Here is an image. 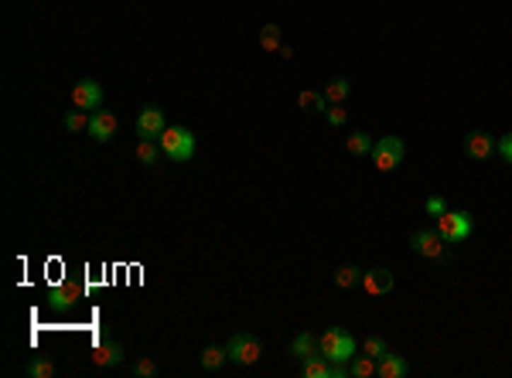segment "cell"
I'll use <instances>...</instances> for the list:
<instances>
[{"label": "cell", "mask_w": 512, "mask_h": 378, "mask_svg": "<svg viewBox=\"0 0 512 378\" xmlns=\"http://www.w3.org/2000/svg\"><path fill=\"white\" fill-rule=\"evenodd\" d=\"M158 143H161V153L168 160H175V164H188L195 157V136L185 126H168V130L161 133Z\"/></svg>", "instance_id": "obj_1"}, {"label": "cell", "mask_w": 512, "mask_h": 378, "mask_svg": "<svg viewBox=\"0 0 512 378\" xmlns=\"http://www.w3.org/2000/svg\"><path fill=\"white\" fill-rule=\"evenodd\" d=\"M318 341H321V355L328 361H335V365H349L355 358V348H359L345 327H328Z\"/></svg>", "instance_id": "obj_2"}, {"label": "cell", "mask_w": 512, "mask_h": 378, "mask_svg": "<svg viewBox=\"0 0 512 378\" xmlns=\"http://www.w3.org/2000/svg\"><path fill=\"white\" fill-rule=\"evenodd\" d=\"M437 222V235L448 242V246H458V242H465L468 235H472L475 228V218L468 211H444L441 218H434Z\"/></svg>", "instance_id": "obj_3"}, {"label": "cell", "mask_w": 512, "mask_h": 378, "mask_svg": "<svg viewBox=\"0 0 512 378\" xmlns=\"http://www.w3.org/2000/svg\"><path fill=\"white\" fill-rule=\"evenodd\" d=\"M403 157H407V147H403V140L400 136H379L373 147V160H376V170L379 174H390L403 164Z\"/></svg>", "instance_id": "obj_4"}, {"label": "cell", "mask_w": 512, "mask_h": 378, "mask_svg": "<svg viewBox=\"0 0 512 378\" xmlns=\"http://www.w3.org/2000/svg\"><path fill=\"white\" fill-rule=\"evenodd\" d=\"M410 249H414L417 256H424V259H434V263H444L448 259V242L437 235V228H420L414 232V239H410Z\"/></svg>", "instance_id": "obj_5"}, {"label": "cell", "mask_w": 512, "mask_h": 378, "mask_svg": "<svg viewBox=\"0 0 512 378\" xmlns=\"http://www.w3.org/2000/svg\"><path fill=\"white\" fill-rule=\"evenodd\" d=\"M226 351H229V361H236V365H243V368H250V365L260 361L263 344H260V338H253V334H236V338L229 341Z\"/></svg>", "instance_id": "obj_6"}, {"label": "cell", "mask_w": 512, "mask_h": 378, "mask_svg": "<svg viewBox=\"0 0 512 378\" xmlns=\"http://www.w3.org/2000/svg\"><path fill=\"white\" fill-rule=\"evenodd\" d=\"M168 130V123H164V110H158L154 102L151 106H144L137 116V133L144 140H161V133Z\"/></svg>", "instance_id": "obj_7"}, {"label": "cell", "mask_w": 512, "mask_h": 378, "mask_svg": "<svg viewBox=\"0 0 512 378\" xmlns=\"http://www.w3.org/2000/svg\"><path fill=\"white\" fill-rule=\"evenodd\" d=\"M82 300V286L76 280H65L62 286H52L48 290V307L52 310H69V307H76Z\"/></svg>", "instance_id": "obj_8"}, {"label": "cell", "mask_w": 512, "mask_h": 378, "mask_svg": "<svg viewBox=\"0 0 512 378\" xmlns=\"http://www.w3.org/2000/svg\"><path fill=\"white\" fill-rule=\"evenodd\" d=\"M72 102H76V110H99V106H103V89H99V82H93V78L76 82Z\"/></svg>", "instance_id": "obj_9"}, {"label": "cell", "mask_w": 512, "mask_h": 378, "mask_svg": "<svg viewBox=\"0 0 512 378\" xmlns=\"http://www.w3.org/2000/svg\"><path fill=\"white\" fill-rule=\"evenodd\" d=\"M89 136L96 143H110L117 136V116L106 113V110H96V113L89 116Z\"/></svg>", "instance_id": "obj_10"}, {"label": "cell", "mask_w": 512, "mask_h": 378, "mask_svg": "<svg viewBox=\"0 0 512 378\" xmlns=\"http://www.w3.org/2000/svg\"><path fill=\"white\" fill-rule=\"evenodd\" d=\"M465 153H468L472 160H489L495 153V140L485 130H472L465 136Z\"/></svg>", "instance_id": "obj_11"}, {"label": "cell", "mask_w": 512, "mask_h": 378, "mask_svg": "<svg viewBox=\"0 0 512 378\" xmlns=\"http://www.w3.org/2000/svg\"><path fill=\"white\" fill-rule=\"evenodd\" d=\"M393 286H396V280L390 269H369V273H362V290H366L369 297H383V293H390Z\"/></svg>", "instance_id": "obj_12"}, {"label": "cell", "mask_w": 512, "mask_h": 378, "mask_svg": "<svg viewBox=\"0 0 512 378\" xmlns=\"http://www.w3.org/2000/svg\"><path fill=\"white\" fill-rule=\"evenodd\" d=\"M93 361H96L99 368H113L123 361V344L117 341H99L96 348H93Z\"/></svg>", "instance_id": "obj_13"}, {"label": "cell", "mask_w": 512, "mask_h": 378, "mask_svg": "<svg viewBox=\"0 0 512 378\" xmlns=\"http://www.w3.org/2000/svg\"><path fill=\"white\" fill-rule=\"evenodd\" d=\"M315 355H321V341L315 334H297L291 341V358L294 361H308V358H315Z\"/></svg>", "instance_id": "obj_14"}, {"label": "cell", "mask_w": 512, "mask_h": 378, "mask_svg": "<svg viewBox=\"0 0 512 378\" xmlns=\"http://www.w3.org/2000/svg\"><path fill=\"white\" fill-rule=\"evenodd\" d=\"M407 372H410V365L400 358V355H390V351L376 361V375L379 378H403Z\"/></svg>", "instance_id": "obj_15"}, {"label": "cell", "mask_w": 512, "mask_h": 378, "mask_svg": "<svg viewBox=\"0 0 512 378\" xmlns=\"http://www.w3.org/2000/svg\"><path fill=\"white\" fill-rule=\"evenodd\" d=\"M297 106L304 110V113H328V99H325V93H315V89H304V93L297 95Z\"/></svg>", "instance_id": "obj_16"}, {"label": "cell", "mask_w": 512, "mask_h": 378, "mask_svg": "<svg viewBox=\"0 0 512 378\" xmlns=\"http://www.w3.org/2000/svg\"><path fill=\"white\" fill-rule=\"evenodd\" d=\"M345 150L355 153V157H366V153H373V136L366 130H355L345 136Z\"/></svg>", "instance_id": "obj_17"}, {"label": "cell", "mask_w": 512, "mask_h": 378, "mask_svg": "<svg viewBox=\"0 0 512 378\" xmlns=\"http://www.w3.org/2000/svg\"><path fill=\"white\" fill-rule=\"evenodd\" d=\"M349 93H352V82L345 76H335L328 85H325V99H328V102H345Z\"/></svg>", "instance_id": "obj_18"}, {"label": "cell", "mask_w": 512, "mask_h": 378, "mask_svg": "<svg viewBox=\"0 0 512 378\" xmlns=\"http://www.w3.org/2000/svg\"><path fill=\"white\" fill-rule=\"evenodd\" d=\"M226 361H229V351H226V348H205V351H202V368H205V372H219Z\"/></svg>", "instance_id": "obj_19"}, {"label": "cell", "mask_w": 512, "mask_h": 378, "mask_svg": "<svg viewBox=\"0 0 512 378\" xmlns=\"http://www.w3.org/2000/svg\"><path fill=\"white\" fill-rule=\"evenodd\" d=\"M349 375H355V378L376 375V358H369V355H355V358L349 361Z\"/></svg>", "instance_id": "obj_20"}, {"label": "cell", "mask_w": 512, "mask_h": 378, "mask_svg": "<svg viewBox=\"0 0 512 378\" xmlns=\"http://www.w3.org/2000/svg\"><path fill=\"white\" fill-rule=\"evenodd\" d=\"M158 153H161V143H154V140H144V136H140V143H137V160H140V164L154 167V164H158Z\"/></svg>", "instance_id": "obj_21"}, {"label": "cell", "mask_w": 512, "mask_h": 378, "mask_svg": "<svg viewBox=\"0 0 512 378\" xmlns=\"http://www.w3.org/2000/svg\"><path fill=\"white\" fill-rule=\"evenodd\" d=\"M362 283V269H355V266H338L335 269V286L342 290H349V286Z\"/></svg>", "instance_id": "obj_22"}, {"label": "cell", "mask_w": 512, "mask_h": 378, "mask_svg": "<svg viewBox=\"0 0 512 378\" xmlns=\"http://www.w3.org/2000/svg\"><path fill=\"white\" fill-rule=\"evenodd\" d=\"M260 45H263L267 52H280V28H277V24H267V28L260 31Z\"/></svg>", "instance_id": "obj_23"}, {"label": "cell", "mask_w": 512, "mask_h": 378, "mask_svg": "<svg viewBox=\"0 0 512 378\" xmlns=\"http://www.w3.org/2000/svg\"><path fill=\"white\" fill-rule=\"evenodd\" d=\"M28 375L31 378H52L55 375V365L48 358H31V365H28Z\"/></svg>", "instance_id": "obj_24"}, {"label": "cell", "mask_w": 512, "mask_h": 378, "mask_svg": "<svg viewBox=\"0 0 512 378\" xmlns=\"http://www.w3.org/2000/svg\"><path fill=\"white\" fill-rule=\"evenodd\" d=\"M362 351H366V355H369V358H383V355H386V341L383 338H376V334H369V338L362 341Z\"/></svg>", "instance_id": "obj_25"}, {"label": "cell", "mask_w": 512, "mask_h": 378, "mask_svg": "<svg viewBox=\"0 0 512 378\" xmlns=\"http://www.w3.org/2000/svg\"><path fill=\"white\" fill-rule=\"evenodd\" d=\"M65 130H72V133L89 130V116L82 113V110H76V113H69V116H65Z\"/></svg>", "instance_id": "obj_26"}, {"label": "cell", "mask_w": 512, "mask_h": 378, "mask_svg": "<svg viewBox=\"0 0 512 378\" xmlns=\"http://www.w3.org/2000/svg\"><path fill=\"white\" fill-rule=\"evenodd\" d=\"M134 375H140V378H154L158 375V365L151 358H137L134 361Z\"/></svg>", "instance_id": "obj_27"}, {"label": "cell", "mask_w": 512, "mask_h": 378, "mask_svg": "<svg viewBox=\"0 0 512 378\" xmlns=\"http://www.w3.org/2000/svg\"><path fill=\"white\" fill-rule=\"evenodd\" d=\"M424 211H427L431 218H441V215L448 211V205H444V198H437V194H431V198L424 201Z\"/></svg>", "instance_id": "obj_28"}, {"label": "cell", "mask_w": 512, "mask_h": 378, "mask_svg": "<svg viewBox=\"0 0 512 378\" xmlns=\"http://www.w3.org/2000/svg\"><path fill=\"white\" fill-rule=\"evenodd\" d=\"M325 116H328V123H332V126H345V119H349V113L342 110V102H332Z\"/></svg>", "instance_id": "obj_29"}, {"label": "cell", "mask_w": 512, "mask_h": 378, "mask_svg": "<svg viewBox=\"0 0 512 378\" xmlns=\"http://www.w3.org/2000/svg\"><path fill=\"white\" fill-rule=\"evenodd\" d=\"M495 150H499V157H502L506 164H512V133H506V136L495 143Z\"/></svg>", "instance_id": "obj_30"}]
</instances>
